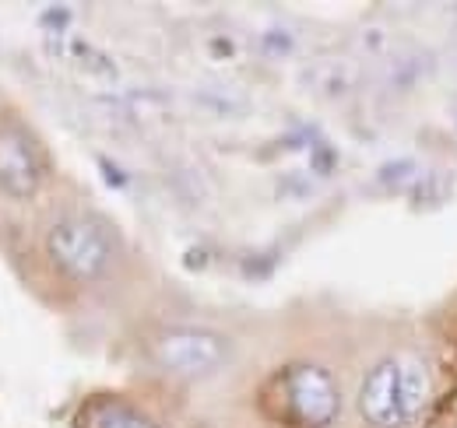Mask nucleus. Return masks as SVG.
Returning a JSON list of instances; mask_svg holds the SVG:
<instances>
[{"label":"nucleus","instance_id":"7ed1b4c3","mask_svg":"<svg viewBox=\"0 0 457 428\" xmlns=\"http://www.w3.org/2000/svg\"><path fill=\"white\" fill-rule=\"evenodd\" d=\"M282 404H286L292 425L328 428L342 411V393L328 369L299 362L282 373Z\"/></svg>","mask_w":457,"mask_h":428},{"label":"nucleus","instance_id":"f257e3e1","mask_svg":"<svg viewBox=\"0 0 457 428\" xmlns=\"http://www.w3.org/2000/svg\"><path fill=\"white\" fill-rule=\"evenodd\" d=\"M433 393L429 369L415 355L377 362L359 393V411L373 428H411Z\"/></svg>","mask_w":457,"mask_h":428},{"label":"nucleus","instance_id":"20e7f679","mask_svg":"<svg viewBox=\"0 0 457 428\" xmlns=\"http://www.w3.org/2000/svg\"><path fill=\"white\" fill-rule=\"evenodd\" d=\"M155 358L176 375H204L226 358V344L212 330H170L155 341Z\"/></svg>","mask_w":457,"mask_h":428},{"label":"nucleus","instance_id":"39448f33","mask_svg":"<svg viewBox=\"0 0 457 428\" xmlns=\"http://www.w3.org/2000/svg\"><path fill=\"white\" fill-rule=\"evenodd\" d=\"M43 179V159L29 134L21 130H0V186L14 197L36 193Z\"/></svg>","mask_w":457,"mask_h":428},{"label":"nucleus","instance_id":"f03ea898","mask_svg":"<svg viewBox=\"0 0 457 428\" xmlns=\"http://www.w3.org/2000/svg\"><path fill=\"white\" fill-rule=\"evenodd\" d=\"M50 257L67 277L78 281H96L103 277L110 260H113L116 239L106 221L78 214V218H63L57 228L50 232Z\"/></svg>","mask_w":457,"mask_h":428},{"label":"nucleus","instance_id":"423d86ee","mask_svg":"<svg viewBox=\"0 0 457 428\" xmlns=\"http://www.w3.org/2000/svg\"><path fill=\"white\" fill-rule=\"evenodd\" d=\"M78 428H155L141 411H134L130 404L113 400V397H96L81 407Z\"/></svg>","mask_w":457,"mask_h":428}]
</instances>
